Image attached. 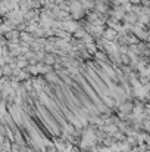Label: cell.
<instances>
[{
    "label": "cell",
    "mask_w": 150,
    "mask_h": 152,
    "mask_svg": "<svg viewBox=\"0 0 150 152\" xmlns=\"http://www.w3.org/2000/svg\"><path fill=\"white\" fill-rule=\"evenodd\" d=\"M65 25H66L65 28L68 30V31H77V30H78V25L75 22H66Z\"/></svg>",
    "instance_id": "1"
},
{
    "label": "cell",
    "mask_w": 150,
    "mask_h": 152,
    "mask_svg": "<svg viewBox=\"0 0 150 152\" xmlns=\"http://www.w3.org/2000/svg\"><path fill=\"white\" fill-rule=\"evenodd\" d=\"M104 36H106L108 39H113V37H116V33L113 31V30H108V31L104 33Z\"/></svg>",
    "instance_id": "2"
},
{
    "label": "cell",
    "mask_w": 150,
    "mask_h": 152,
    "mask_svg": "<svg viewBox=\"0 0 150 152\" xmlns=\"http://www.w3.org/2000/svg\"><path fill=\"white\" fill-rule=\"evenodd\" d=\"M131 2H132V3H138V2H140V0H131Z\"/></svg>",
    "instance_id": "3"
}]
</instances>
